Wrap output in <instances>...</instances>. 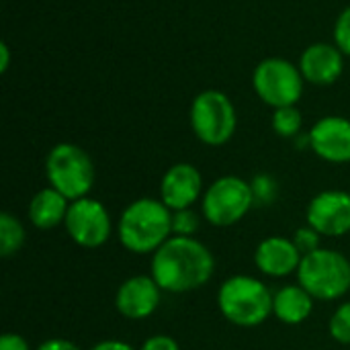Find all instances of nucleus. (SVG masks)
<instances>
[{
	"label": "nucleus",
	"instance_id": "21",
	"mask_svg": "<svg viewBox=\"0 0 350 350\" xmlns=\"http://www.w3.org/2000/svg\"><path fill=\"white\" fill-rule=\"evenodd\" d=\"M199 230V217L191 209H180L172 213V234L191 238Z\"/></svg>",
	"mask_w": 350,
	"mask_h": 350
},
{
	"label": "nucleus",
	"instance_id": "4",
	"mask_svg": "<svg viewBox=\"0 0 350 350\" xmlns=\"http://www.w3.org/2000/svg\"><path fill=\"white\" fill-rule=\"evenodd\" d=\"M297 279L314 299H338L350 289L349 258L336 250L318 248L310 254H304L297 269Z\"/></svg>",
	"mask_w": 350,
	"mask_h": 350
},
{
	"label": "nucleus",
	"instance_id": "22",
	"mask_svg": "<svg viewBox=\"0 0 350 350\" xmlns=\"http://www.w3.org/2000/svg\"><path fill=\"white\" fill-rule=\"evenodd\" d=\"M334 41H336V47L345 55H350V6L345 8L340 12V16L336 18V25H334Z\"/></svg>",
	"mask_w": 350,
	"mask_h": 350
},
{
	"label": "nucleus",
	"instance_id": "18",
	"mask_svg": "<svg viewBox=\"0 0 350 350\" xmlns=\"http://www.w3.org/2000/svg\"><path fill=\"white\" fill-rule=\"evenodd\" d=\"M23 244H25V228L14 215L2 213L0 215V254L8 258L16 254Z\"/></svg>",
	"mask_w": 350,
	"mask_h": 350
},
{
	"label": "nucleus",
	"instance_id": "13",
	"mask_svg": "<svg viewBox=\"0 0 350 350\" xmlns=\"http://www.w3.org/2000/svg\"><path fill=\"white\" fill-rule=\"evenodd\" d=\"M160 291L162 289L154 281V277H131L119 287L115 306L121 316L129 320H144L158 310Z\"/></svg>",
	"mask_w": 350,
	"mask_h": 350
},
{
	"label": "nucleus",
	"instance_id": "12",
	"mask_svg": "<svg viewBox=\"0 0 350 350\" xmlns=\"http://www.w3.org/2000/svg\"><path fill=\"white\" fill-rule=\"evenodd\" d=\"M201 174L193 164L180 162L168 168V172L162 178L160 185V201L170 209V211H180V209H191V205L199 199L201 195Z\"/></svg>",
	"mask_w": 350,
	"mask_h": 350
},
{
	"label": "nucleus",
	"instance_id": "28",
	"mask_svg": "<svg viewBox=\"0 0 350 350\" xmlns=\"http://www.w3.org/2000/svg\"><path fill=\"white\" fill-rule=\"evenodd\" d=\"M92 350H135L131 345L127 342H121V340H105V342H98Z\"/></svg>",
	"mask_w": 350,
	"mask_h": 350
},
{
	"label": "nucleus",
	"instance_id": "19",
	"mask_svg": "<svg viewBox=\"0 0 350 350\" xmlns=\"http://www.w3.org/2000/svg\"><path fill=\"white\" fill-rule=\"evenodd\" d=\"M301 113L297 111V107H281V109H275L273 113V129L275 133H279L281 137H293L299 133L301 129Z\"/></svg>",
	"mask_w": 350,
	"mask_h": 350
},
{
	"label": "nucleus",
	"instance_id": "10",
	"mask_svg": "<svg viewBox=\"0 0 350 350\" xmlns=\"http://www.w3.org/2000/svg\"><path fill=\"white\" fill-rule=\"evenodd\" d=\"M308 224L320 236H345L350 232V195L345 191H324L308 207Z\"/></svg>",
	"mask_w": 350,
	"mask_h": 350
},
{
	"label": "nucleus",
	"instance_id": "26",
	"mask_svg": "<svg viewBox=\"0 0 350 350\" xmlns=\"http://www.w3.org/2000/svg\"><path fill=\"white\" fill-rule=\"evenodd\" d=\"M0 350H29V345L23 336L8 332V334H2L0 338Z\"/></svg>",
	"mask_w": 350,
	"mask_h": 350
},
{
	"label": "nucleus",
	"instance_id": "3",
	"mask_svg": "<svg viewBox=\"0 0 350 350\" xmlns=\"http://www.w3.org/2000/svg\"><path fill=\"white\" fill-rule=\"evenodd\" d=\"M273 297L275 295H271L262 281L248 275H236L219 287L217 304L228 322L252 328L273 314Z\"/></svg>",
	"mask_w": 350,
	"mask_h": 350
},
{
	"label": "nucleus",
	"instance_id": "15",
	"mask_svg": "<svg viewBox=\"0 0 350 350\" xmlns=\"http://www.w3.org/2000/svg\"><path fill=\"white\" fill-rule=\"evenodd\" d=\"M304 254L295 246L293 240L271 236L262 240L254 252V262L260 273L269 277H287L291 273H297L301 265Z\"/></svg>",
	"mask_w": 350,
	"mask_h": 350
},
{
	"label": "nucleus",
	"instance_id": "16",
	"mask_svg": "<svg viewBox=\"0 0 350 350\" xmlns=\"http://www.w3.org/2000/svg\"><path fill=\"white\" fill-rule=\"evenodd\" d=\"M68 209H70L68 199L59 191L49 187V189L39 191L31 199V203H29V219L39 230H51V228L59 226L62 221H66Z\"/></svg>",
	"mask_w": 350,
	"mask_h": 350
},
{
	"label": "nucleus",
	"instance_id": "25",
	"mask_svg": "<svg viewBox=\"0 0 350 350\" xmlns=\"http://www.w3.org/2000/svg\"><path fill=\"white\" fill-rule=\"evenodd\" d=\"M139 350H180L178 349V342L170 336H164V334H158V336H152L148 338L142 349Z\"/></svg>",
	"mask_w": 350,
	"mask_h": 350
},
{
	"label": "nucleus",
	"instance_id": "20",
	"mask_svg": "<svg viewBox=\"0 0 350 350\" xmlns=\"http://www.w3.org/2000/svg\"><path fill=\"white\" fill-rule=\"evenodd\" d=\"M330 334L336 342L350 345V301L338 306L330 318Z\"/></svg>",
	"mask_w": 350,
	"mask_h": 350
},
{
	"label": "nucleus",
	"instance_id": "7",
	"mask_svg": "<svg viewBox=\"0 0 350 350\" xmlns=\"http://www.w3.org/2000/svg\"><path fill=\"white\" fill-rule=\"evenodd\" d=\"M252 84L260 100L273 109L293 107L304 92L301 70L283 57L262 59L252 74Z\"/></svg>",
	"mask_w": 350,
	"mask_h": 350
},
{
	"label": "nucleus",
	"instance_id": "2",
	"mask_svg": "<svg viewBox=\"0 0 350 350\" xmlns=\"http://www.w3.org/2000/svg\"><path fill=\"white\" fill-rule=\"evenodd\" d=\"M117 234L123 248L133 254L156 252L172 238V213L162 201L137 199L121 213Z\"/></svg>",
	"mask_w": 350,
	"mask_h": 350
},
{
	"label": "nucleus",
	"instance_id": "23",
	"mask_svg": "<svg viewBox=\"0 0 350 350\" xmlns=\"http://www.w3.org/2000/svg\"><path fill=\"white\" fill-rule=\"evenodd\" d=\"M293 242L301 254H310L320 248V234L314 228H301V230H297Z\"/></svg>",
	"mask_w": 350,
	"mask_h": 350
},
{
	"label": "nucleus",
	"instance_id": "8",
	"mask_svg": "<svg viewBox=\"0 0 350 350\" xmlns=\"http://www.w3.org/2000/svg\"><path fill=\"white\" fill-rule=\"evenodd\" d=\"M252 185L240 176L217 178L203 197V215L211 226L228 228L238 224L252 207Z\"/></svg>",
	"mask_w": 350,
	"mask_h": 350
},
{
	"label": "nucleus",
	"instance_id": "6",
	"mask_svg": "<svg viewBox=\"0 0 350 350\" xmlns=\"http://www.w3.org/2000/svg\"><path fill=\"white\" fill-rule=\"evenodd\" d=\"M236 109L221 90H203L191 105V127L207 146H224L236 131Z\"/></svg>",
	"mask_w": 350,
	"mask_h": 350
},
{
	"label": "nucleus",
	"instance_id": "29",
	"mask_svg": "<svg viewBox=\"0 0 350 350\" xmlns=\"http://www.w3.org/2000/svg\"><path fill=\"white\" fill-rule=\"evenodd\" d=\"M0 53H2V59H0V72H6L8 70V64H10V51H8V45L2 43L0 45Z\"/></svg>",
	"mask_w": 350,
	"mask_h": 350
},
{
	"label": "nucleus",
	"instance_id": "27",
	"mask_svg": "<svg viewBox=\"0 0 350 350\" xmlns=\"http://www.w3.org/2000/svg\"><path fill=\"white\" fill-rule=\"evenodd\" d=\"M37 350H80L74 342L70 340H62V338H51V340H45L43 345H39Z\"/></svg>",
	"mask_w": 350,
	"mask_h": 350
},
{
	"label": "nucleus",
	"instance_id": "11",
	"mask_svg": "<svg viewBox=\"0 0 350 350\" xmlns=\"http://www.w3.org/2000/svg\"><path fill=\"white\" fill-rule=\"evenodd\" d=\"M312 150L326 162H350V121L345 117H324L310 133Z\"/></svg>",
	"mask_w": 350,
	"mask_h": 350
},
{
	"label": "nucleus",
	"instance_id": "14",
	"mask_svg": "<svg viewBox=\"0 0 350 350\" xmlns=\"http://www.w3.org/2000/svg\"><path fill=\"white\" fill-rule=\"evenodd\" d=\"M345 53L330 43H312L299 57V70L304 80L328 86L334 84L345 70Z\"/></svg>",
	"mask_w": 350,
	"mask_h": 350
},
{
	"label": "nucleus",
	"instance_id": "1",
	"mask_svg": "<svg viewBox=\"0 0 350 350\" xmlns=\"http://www.w3.org/2000/svg\"><path fill=\"white\" fill-rule=\"evenodd\" d=\"M213 254L195 238L172 236L152 258V277L162 291L187 293L207 285L213 277Z\"/></svg>",
	"mask_w": 350,
	"mask_h": 350
},
{
	"label": "nucleus",
	"instance_id": "5",
	"mask_svg": "<svg viewBox=\"0 0 350 350\" xmlns=\"http://www.w3.org/2000/svg\"><path fill=\"white\" fill-rule=\"evenodd\" d=\"M49 185L68 201L84 199L94 185V164L76 144H57L45 160Z\"/></svg>",
	"mask_w": 350,
	"mask_h": 350
},
{
	"label": "nucleus",
	"instance_id": "9",
	"mask_svg": "<svg viewBox=\"0 0 350 350\" xmlns=\"http://www.w3.org/2000/svg\"><path fill=\"white\" fill-rule=\"evenodd\" d=\"M68 236L82 248H98L111 236V215L96 199H78L70 203L66 215Z\"/></svg>",
	"mask_w": 350,
	"mask_h": 350
},
{
	"label": "nucleus",
	"instance_id": "17",
	"mask_svg": "<svg viewBox=\"0 0 350 350\" xmlns=\"http://www.w3.org/2000/svg\"><path fill=\"white\" fill-rule=\"evenodd\" d=\"M314 310V297L301 285H287L273 297V314L285 324H301Z\"/></svg>",
	"mask_w": 350,
	"mask_h": 350
},
{
	"label": "nucleus",
	"instance_id": "24",
	"mask_svg": "<svg viewBox=\"0 0 350 350\" xmlns=\"http://www.w3.org/2000/svg\"><path fill=\"white\" fill-rule=\"evenodd\" d=\"M252 193L254 199H260L262 203H271L277 193V187L269 176H256V180L252 183Z\"/></svg>",
	"mask_w": 350,
	"mask_h": 350
}]
</instances>
